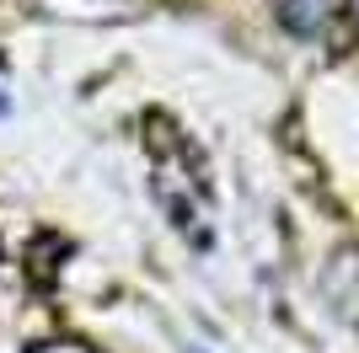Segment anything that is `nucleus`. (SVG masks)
<instances>
[{"mask_svg": "<svg viewBox=\"0 0 359 353\" xmlns=\"http://www.w3.org/2000/svg\"><path fill=\"white\" fill-rule=\"evenodd\" d=\"M194 353H198V348H194Z\"/></svg>", "mask_w": 359, "mask_h": 353, "instance_id": "1", "label": "nucleus"}]
</instances>
